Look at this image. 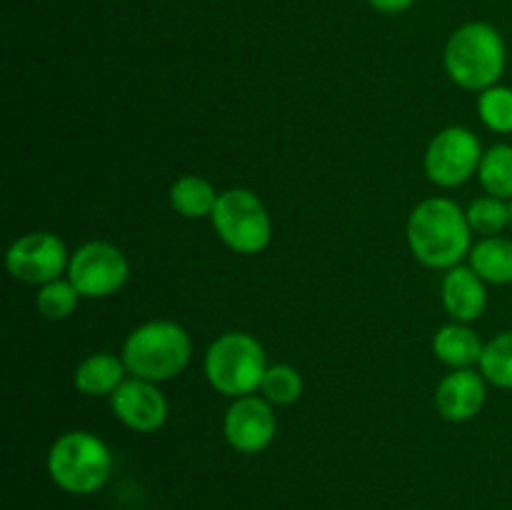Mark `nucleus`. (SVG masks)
<instances>
[{"instance_id": "6ab92c4d", "label": "nucleus", "mask_w": 512, "mask_h": 510, "mask_svg": "<svg viewBox=\"0 0 512 510\" xmlns=\"http://www.w3.org/2000/svg\"><path fill=\"white\" fill-rule=\"evenodd\" d=\"M478 368L490 385L512 390V330L498 333L485 343Z\"/></svg>"}, {"instance_id": "4be33fe9", "label": "nucleus", "mask_w": 512, "mask_h": 510, "mask_svg": "<svg viewBox=\"0 0 512 510\" xmlns=\"http://www.w3.org/2000/svg\"><path fill=\"white\" fill-rule=\"evenodd\" d=\"M80 298L83 295L78 293V288L70 280L58 278L40 285L38 295H35V308L45 320H65L75 313Z\"/></svg>"}, {"instance_id": "f3484780", "label": "nucleus", "mask_w": 512, "mask_h": 510, "mask_svg": "<svg viewBox=\"0 0 512 510\" xmlns=\"http://www.w3.org/2000/svg\"><path fill=\"white\" fill-rule=\"evenodd\" d=\"M470 268L493 285H510L512 283V240L503 235L493 238H480L470 248Z\"/></svg>"}, {"instance_id": "412c9836", "label": "nucleus", "mask_w": 512, "mask_h": 510, "mask_svg": "<svg viewBox=\"0 0 512 510\" xmlns=\"http://www.w3.org/2000/svg\"><path fill=\"white\" fill-rule=\"evenodd\" d=\"M260 395L273 405L298 403L303 395V375L288 363L268 365L263 383H260Z\"/></svg>"}, {"instance_id": "aec40b11", "label": "nucleus", "mask_w": 512, "mask_h": 510, "mask_svg": "<svg viewBox=\"0 0 512 510\" xmlns=\"http://www.w3.org/2000/svg\"><path fill=\"white\" fill-rule=\"evenodd\" d=\"M465 215H468L473 233L483 235V238H493V235H500L505 228H510V200L483 195V198L473 200L468 205Z\"/></svg>"}, {"instance_id": "423d86ee", "label": "nucleus", "mask_w": 512, "mask_h": 510, "mask_svg": "<svg viewBox=\"0 0 512 510\" xmlns=\"http://www.w3.org/2000/svg\"><path fill=\"white\" fill-rule=\"evenodd\" d=\"M218 238L238 255L263 253L273 238V220L263 200L248 188L223 190L210 215Z\"/></svg>"}, {"instance_id": "5701e85b", "label": "nucleus", "mask_w": 512, "mask_h": 510, "mask_svg": "<svg viewBox=\"0 0 512 510\" xmlns=\"http://www.w3.org/2000/svg\"><path fill=\"white\" fill-rule=\"evenodd\" d=\"M478 115L485 128L493 133H512V88L493 85V88L483 90L478 98Z\"/></svg>"}, {"instance_id": "ddd939ff", "label": "nucleus", "mask_w": 512, "mask_h": 510, "mask_svg": "<svg viewBox=\"0 0 512 510\" xmlns=\"http://www.w3.org/2000/svg\"><path fill=\"white\" fill-rule=\"evenodd\" d=\"M440 300L455 323H473L488 308L485 280L470 265H455L440 283Z\"/></svg>"}, {"instance_id": "7ed1b4c3", "label": "nucleus", "mask_w": 512, "mask_h": 510, "mask_svg": "<svg viewBox=\"0 0 512 510\" xmlns=\"http://www.w3.org/2000/svg\"><path fill=\"white\" fill-rule=\"evenodd\" d=\"M445 70L450 80L465 90H483L498 85L508 65L505 40L490 23H465L445 43Z\"/></svg>"}, {"instance_id": "2eb2a0df", "label": "nucleus", "mask_w": 512, "mask_h": 510, "mask_svg": "<svg viewBox=\"0 0 512 510\" xmlns=\"http://www.w3.org/2000/svg\"><path fill=\"white\" fill-rule=\"evenodd\" d=\"M485 343L468 323H448L433 335V355L448 368H473L480 363Z\"/></svg>"}, {"instance_id": "9d476101", "label": "nucleus", "mask_w": 512, "mask_h": 510, "mask_svg": "<svg viewBox=\"0 0 512 510\" xmlns=\"http://www.w3.org/2000/svg\"><path fill=\"white\" fill-rule=\"evenodd\" d=\"M223 435L233 450L243 455L263 453L278 435V418L273 403L263 395H243L228 405L223 418Z\"/></svg>"}, {"instance_id": "39448f33", "label": "nucleus", "mask_w": 512, "mask_h": 510, "mask_svg": "<svg viewBox=\"0 0 512 510\" xmlns=\"http://www.w3.org/2000/svg\"><path fill=\"white\" fill-rule=\"evenodd\" d=\"M203 370L210 388L235 400L258 393L268 370V358L258 338L230 330L215 338L205 350Z\"/></svg>"}, {"instance_id": "20e7f679", "label": "nucleus", "mask_w": 512, "mask_h": 510, "mask_svg": "<svg viewBox=\"0 0 512 510\" xmlns=\"http://www.w3.org/2000/svg\"><path fill=\"white\" fill-rule=\"evenodd\" d=\"M48 475L70 495H93L113 475V453L108 443L90 430H68L48 450Z\"/></svg>"}, {"instance_id": "4468645a", "label": "nucleus", "mask_w": 512, "mask_h": 510, "mask_svg": "<svg viewBox=\"0 0 512 510\" xmlns=\"http://www.w3.org/2000/svg\"><path fill=\"white\" fill-rule=\"evenodd\" d=\"M128 378L123 358L113 353H93L78 363L73 373V385L85 398H105L120 388V383Z\"/></svg>"}, {"instance_id": "f03ea898", "label": "nucleus", "mask_w": 512, "mask_h": 510, "mask_svg": "<svg viewBox=\"0 0 512 510\" xmlns=\"http://www.w3.org/2000/svg\"><path fill=\"white\" fill-rule=\"evenodd\" d=\"M120 358L128 375L160 385L178 378L188 368L193 358V340L188 330L173 320H148L130 330Z\"/></svg>"}, {"instance_id": "393cba45", "label": "nucleus", "mask_w": 512, "mask_h": 510, "mask_svg": "<svg viewBox=\"0 0 512 510\" xmlns=\"http://www.w3.org/2000/svg\"><path fill=\"white\" fill-rule=\"evenodd\" d=\"M510 228H512V200H510Z\"/></svg>"}, {"instance_id": "1a4fd4ad", "label": "nucleus", "mask_w": 512, "mask_h": 510, "mask_svg": "<svg viewBox=\"0 0 512 510\" xmlns=\"http://www.w3.org/2000/svg\"><path fill=\"white\" fill-rule=\"evenodd\" d=\"M70 253L63 240L48 230L20 235L5 253V265L15 280L28 285H45L68 273Z\"/></svg>"}, {"instance_id": "0eeeda50", "label": "nucleus", "mask_w": 512, "mask_h": 510, "mask_svg": "<svg viewBox=\"0 0 512 510\" xmlns=\"http://www.w3.org/2000/svg\"><path fill=\"white\" fill-rule=\"evenodd\" d=\"M483 153L480 138L473 130L463 128V125H450V128L435 133L425 148V175L430 178V183L440 185V188H458V185L468 183L473 175H478Z\"/></svg>"}, {"instance_id": "dca6fc26", "label": "nucleus", "mask_w": 512, "mask_h": 510, "mask_svg": "<svg viewBox=\"0 0 512 510\" xmlns=\"http://www.w3.org/2000/svg\"><path fill=\"white\" fill-rule=\"evenodd\" d=\"M170 208L178 215L188 220L210 218L218 205L220 193L210 180L203 175H180L173 185H170Z\"/></svg>"}, {"instance_id": "a211bd4d", "label": "nucleus", "mask_w": 512, "mask_h": 510, "mask_svg": "<svg viewBox=\"0 0 512 510\" xmlns=\"http://www.w3.org/2000/svg\"><path fill=\"white\" fill-rule=\"evenodd\" d=\"M478 180L485 195L512 200V145L498 143L483 153Z\"/></svg>"}, {"instance_id": "9b49d317", "label": "nucleus", "mask_w": 512, "mask_h": 510, "mask_svg": "<svg viewBox=\"0 0 512 510\" xmlns=\"http://www.w3.org/2000/svg\"><path fill=\"white\" fill-rule=\"evenodd\" d=\"M110 410L125 428L140 435L160 430L170 415L168 398L158 388V383L133 378V375L125 378L120 388L110 395Z\"/></svg>"}, {"instance_id": "f8f14e48", "label": "nucleus", "mask_w": 512, "mask_h": 510, "mask_svg": "<svg viewBox=\"0 0 512 510\" xmlns=\"http://www.w3.org/2000/svg\"><path fill=\"white\" fill-rule=\"evenodd\" d=\"M488 398V380L480 370H450L435 388V408L450 423L473 420Z\"/></svg>"}, {"instance_id": "f257e3e1", "label": "nucleus", "mask_w": 512, "mask_h": 510, "mask_svg": "<svg viewBox=\"0 0 512 510\" xmlns=\"http://www.w3.org/2000/svg\"><path fill=\"white\" fill-rule=\"evenodd\" d=\"M408 245L415 260L425 268H455L473 248L468 215L450 198L420 200L408 215Z\"/></svg>"}, {"instance_id": "6e6552de", "label": "nucleus", "mask_w": 512, "mask_h": 510, "mask_svg": "<svg viewBox=\"0 0 512 510\" xmlns=\"http://www.w3.org/2000/svg\"><path fill=\"white\" fill-rule=\"evenodd\" d=\"M128 278V258L118 245L108 240H90L70 255L68 280L83 298H110L128 283Z\"/></svg>"}, {"instance_id": "b1692460", "label": "nucleus", "mask_w": 512, "mask_h": 510, "mask_svg": "<svg viewBox=\"0 0 512 510\" xmlns=\"http://www.w3.org/2000/svg\"><path fill=\"white\" fill-rule=\"evenodd\" d=\"M368 3L373 5L375 10H380V13H403V10H408L415 0H368Z\"/></svg>"}]
</instances>
